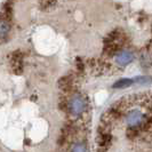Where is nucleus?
Returning <instances> with one entry per match:
<instances>
[{
  "mask_svg": "<svg viewBox=\"0 0 152 152\" xmlns=\"http://www.w3.org/2000/svg\"><path fill=\"white\" fill-rule=\"evenodd\" d=\"M70 152H88V148H87V144L85 142L78 141V142L72 144Z\"/></svg>",
  "mask_w": 152,
  "mask_h": 152,
  "instance_id": "obj_4",
  "label": "nucleus"
},
{
  "mask_svg": "<svg viewBox=\"0 0 152 152\" xmlns=\"http://www.w3.org/2000/svg\"><path fill=\"white\" fill-rule=\"evenodd\" d=\"M12 68L16 75H21L22 72V56L20 54H15L12 57Z\"/></svg>",
  "mask_w": 152,
  "mask_h": 152,
  "instance_id": "obj_3",
  "label": "nucleus"
},
{
  "mask_svg": "<svg viewBox=\"0 0 152 152\" xmlns=\"http://www.w3.org/2000/svg\"><path fill=\"white\" fill-rule=\"evenodd\" d=\"M134 60V54L127 50V49H121L119 50L118 53L114 54L113 62L115 66H119V68H124L126 65H128L130 62Z\"/></svg>",
  "mask_w": 152,
  "mask_h": 152,
  "instance_id": "obj_2",
  "label": "nucleus"
},
{
  "mask_svg": "<svg viewBox=\"0 0 152 152\" xmlns=\"http://www.w3.org/2000/svg\"><path fill=\"white\" fill-rule=\"evenodd\" d=\"M9 29H10V25L8 24V22H6L5 20H1L0 21V38L6 37L9 32Z\"/></svg>",
  "mask_w": 152,
  "mask_h": 152,
  "instance_id": "obj_6",
  "label": "nucleus"
},
{
  "mask_svg": "<svg viewBox=\"0 0 152 152\" xmlns=\"http://www.w3.org/2000/svg\"><path fill=\"white\" fill-rule=\"evenodd\" d=\"M86 107H87V102L83 95L80 94H76L73 95L70 101H69L68 109L70 111V113L75 117H79L83 113H85L86 111Z\"/></svg>",
  "mask_w": 152,
  "mask_h": 152,
  "instance_id": "obj_1",
  "label": "nucleus"
},
{
  "mask_svg": "<svg viewBox=\"0 0 152 152\" xmlns=\"http://www.w3.org/2000/svg\"><path fill=\"white\" fill-rule=\"evenodd\" d=\"M133 83H134L133 79H127V78H125V79H121V80L117 81V83L113 85V88H126V87L130 86Z\"/></svg>",
  "mask_w": 152,
  "mask_h": 152,
  "instance_id": "obj_5",
  "label": "nucleus"
}]
</instances>
